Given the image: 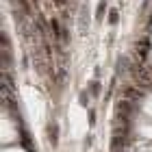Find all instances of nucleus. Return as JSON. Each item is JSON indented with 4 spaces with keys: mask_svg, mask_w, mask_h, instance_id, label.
I'll list each match as a JSON object with an SVG mask.
<instances>
[{
    "mask_svg": "<svg viewBox=\"0 0 152 152\" xmlns=\"http://www.w3.org/2000/svg\"><path fill=\"white\" fill-rule=\"evenodd\" d=\"M124 96H126V98H137L139 91H135V89H126V91H124Z\"/></svg>",
    "mask_w": 152,
    "mask_h": 152,
    "instance_id": "obj_6",
    "label": "nucleus"
},
{
    "mask_svg": "<svg viewBox=\"0 0 152 152\" xmlns=\"http://www.w3.org/2000/svg\"><path fill=\"white\" fill-rule=\"evenodd\" d=\"M85 139H87V141H85V148H89V146H91V143H93V137H91V135H87V137H85Z\"/></svg>",
    "mask_w": 152,
    "mask_h": 152,
    "instance_id": "obj_9",
    "label": "nucleus"
},
{
    "mask_svg": "<svg viewBox=\"0 0 152 152\" xmlns=\"http://www.w3.org/2000/svg\"><path fill=\"white\" fill-rule=\"evenodd\" d=\"M52 30H54V37H59V35H61V28H59V22H57V20L52 22Z\"/></svg>",
    "mask_w": 152,
    "mask_h": 152,
    "instance_id": "obj_7",
    "label": "nucleus"
},
{
    "mask_svg": "<svg viewBox=\"0 0 152 152\" xmlns=\"http://www.w3.org/2000/svg\"><path fill=\"white\" fill-rule=\"evenodd\" d=\"M89 124H91V126L96 124V111H89Z\"/></svg>",
    "mask_w": 152,
    "mask_h": 152,
    "instance_id": "obj_8",
    "label": "nucleus"
},
{
    "mask_svg": "<svg viewBox=\"0 0 152 152\" xmlns=\"http://www.w3.org/2000/svg\"><path fill=\"white\" fill-rule=\"evenodd\" d=\"M104 9H107V2H100L98 11H96V20H102V15H104Z\"/></svg>",
    "mask_w": 152,
    "mask_h": 152,
    "instance_id": "obj_4",
    "label": "nucleus"
},
{
    "mask_svg": "<svg viewBox=\"0 0 152 152\" xmlns=\"http://www.w3.org/2000/svg\"><path fill=\"white\" fill-rule=\"evenodd\" d=\"M109 24H118V11L115 9L109 11Z\"/></svg>",
    "mask_w": 152,
    "mask_h": 152,
    "instance_id": "obj_5",
    "label": "nucleus"
},
{
    "mask_svg": "<svg viewBox=\"0 0 152 152\" xmlns=\"http://www.w3.org/2000/svg\"><path fill=\"white\" fill-rule=\"evenodd\" d=\"M89 91H91L93 96H100V83H98V80H93V83L89 85Z\"/></svg>",
    "mask_w": 152,
    "mask_h": 152,
    "instance_id": "obj_3",
    "label": "nucleus"
},
{
    "mask_svg": "<svg viewBox=\"0 0 152 152\" xmlns=\"http://www.w3.org/2000/svg\"><path fill=\"white\" fill-rule=\"evenodd\" d=\"M148 50H150V39H146V41H139V44H137L139 59H146V57H148Z\"/></svg>",
    "mask_w": 152,
    "mask_h": 152,
    "instance_id": "obj_2",
    "label": "nucleus"
},
{
    "mask_svg": "<svg viewBox=\"0 0 152 152\" xmlns=\"http://www.w3.org/2000/svg\"><path fill=\"white\" fill-rule=\"evenodd\" d=\"M48 137H50V146L57 148V143H59V126L57 124H48Z\"/></svg>",
    "mask_w": 152,
    "mask_h": 152,
    "instance_id": "obj_1",
    "label": "nucleus"
}]
</instances>
